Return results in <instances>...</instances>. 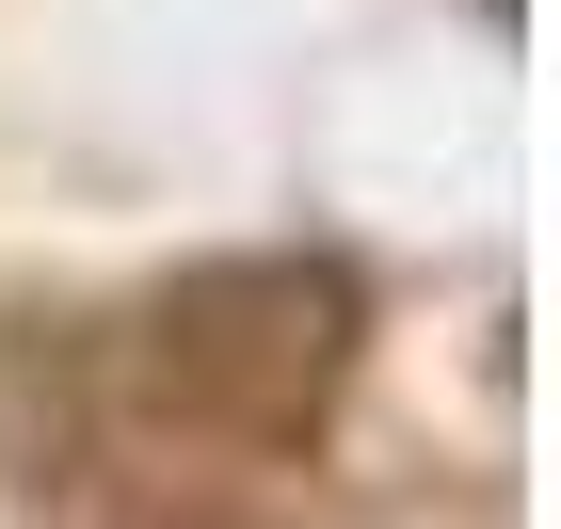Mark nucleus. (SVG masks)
I'll use <instances>...</instances> for the list:
<instances>
[{"label": "nucleus", "mask_w": 561, "mask_h": 529, "mask_svg": "<svg viewBox=\"0 0 561 529\" xmlns=\"http://www.w3.org/2000/svg\"><path fill=\"white\" fill-rule=\"evenodd\" d=\"M161 386L193 401V417H305V401L337 386V353H353V289L321 257H225V273H193L161 306Z\"/></svg>", "instance_id": "1"}]
</instances>
